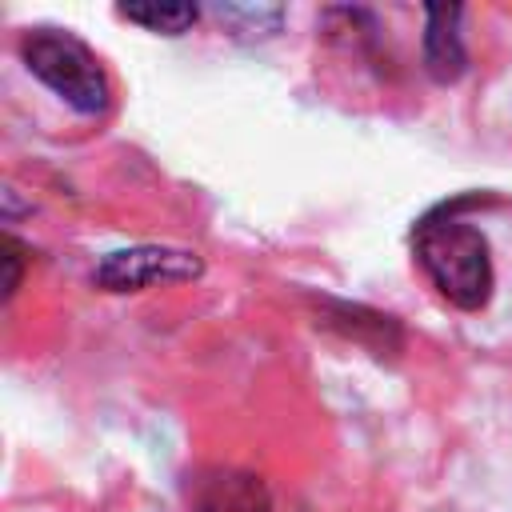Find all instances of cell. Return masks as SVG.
<instances>
[{
    "label": "cell",
    "instance_id": "6da1fadb",
    "mask_svg": "<svg viewBox=\"0 0 512 512\" xmlns=\"http://www.w3.org/2000/svg\"><path fill=\"white\" fill-rule=\"evenodd\" d=\"M416 260L432 288L460 312H480L492 300L496 268L488 236L460 216H428L416 228Z\"/></svg>",
    "mask_w": 512,
    "mask_h": 512
},
{
    "label": "cell",
    "instance_id": "7a4b0ae2",
    "mask_svg": "<svg viewBox=\"0 0 512 512\" xmlns=\"http://www.w3.org/2000/svg\"><path fill=\"white\" fill-rule=\"evenodd\" d=\"M20 60L44 88H52L80 116H104L112 108V80L100 56L76 32L28 28L20 36Z\"/></svg>",
    "mask_w": 512,
    "mask_h": 512
},
{
    "label": "cell",
    "instance_id": "3957f363",
    "mask_svg": "<svg viewBox=\"0 0 512 512\" xmlns=\"http://www.w3.org/2000/svg\"><path fill=\"white\" fill-rule=\"evenodd\" d=\"M204 276V260L192 248H172V244H136L108 252L92 280L104 292H144L156 284H184Z\"/></svg>",
    "mask_w": 512,
    "mask_h": 512
},
{
    "label": "cell",
    "instance_id": "277c9868",
    "mask_svg": "<svg viewBox=\"0 0 512 512\" xmlns=\"http://www.w3.org/2000/svg\"><path fill=\"white\" fill-rule=\"evenodd\" d=\"M460 20H464L460 4H428L424 8L420 52H424V72L436 84H456L468 68V48H464V36H460Z\"/></svg>",
    "mask_w": 512,
    "mask_h": 512
},
{
    "label": "cell",
    "instance_id": "5b68a950",
    "mask_svg": "<svg viewBox=\"0 0 512 512\" xmlns=\"http://www.w3.org/2000/svg\"><path fill=\"white\" fill-rule=\"evenodd\" d=\"M196 512H272V500L260 476L216 468L196 484Z\"/></svg>",
    "mask_w": 512,
    "mask_h": 512
},
{
    "label": "cell",
    "instance_id": "8992f818",
    "mask_svg": "<svg viewBox=\"0 0 512 512\" xmlns=\"http://www.w3.org/2000/svg\"><path fill=\"white\" fill-rule=\"evenodd\" d=\"M124 20L148 28V32H160V36H184L196 20H200V8L196 4H160V0H148V4H120L116 8Z\"/></svg>",
    "mask_w": 512,
    "mask_h": 512
},
{
    "label": "cell",
    "instance_id": "52a82bcc",
    "mask_svg": "<svg viewBox=\"0 0 512 512\" xmlns=\"http://www.w3.org/2000/svg\"><path fill=\"white\" fill-rule=\"evenodd\" d=\"M20 272H24V244L16 236H4V300L16 296Z\"/></svg>",
    "mask_w": 512,
    "mask_h": 512
}]
</instances>
